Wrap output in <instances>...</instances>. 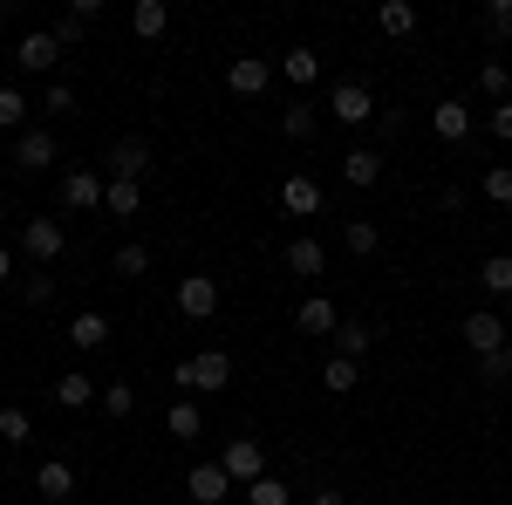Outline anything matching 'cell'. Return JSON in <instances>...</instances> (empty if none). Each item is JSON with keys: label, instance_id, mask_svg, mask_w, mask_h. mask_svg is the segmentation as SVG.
<instances>
[{"label": "cell", "instance_id": "cell-1", "mask_svg": "<svg viewBox=\"0 0 512 505\" xmlns=\"http://www.w3.org/2000/svg\"><path fill=\"white\" fill-rule=\"evenodd\" d=\"M178 383L198 389V396H219V389L233 383V355H226V349H205V355H192V362H178Z\"/></svg>", "mask_w": 512, "mask_h": 505}, {"label": "cell", "instance_id": "cell-2", "mask_svg": "<svg viewBox=\"0 0 512 505\" xmlns=\"http://www.w3.org/2000/svg\"><path fill=\"white\" fill-rule=\"evenodd\" d=\"M219 471L233 478V492H246V485H260V478H267V451H260L253 437H233V444L219 451Z\"/></svg>", "mask_w": 512, "mask_h": 505}, {"label": "cell", "instance_id": "cell-3", "mask_svg": "<svg viewBox=\"0 0 512 505\" xmlns=\"http://www.w3.org/2000/svg\"><path fill=\"white\" fill-rule=\"evenodd\" d=\"M458 335H465V349H472V355H499V349H512V328H506V321H499L492 308L465 314V321H458Z\"/></svg>", "mask_w": 512, "mask_h": 505}, {"label": "cell", "instance_id": "cell-4", "mask_svg": "<svg viewBox=\"0 0 512 505\" xmlns=\"http://www.w3.org/2000/svg\"><path fill=\"white\" fill-rule=\"evenodd\" d=\"M328 117L335 123H369L376 117V96H369V82H335V89H328Z\"/></svg>", "mask_w": 512, "mask_h": 505}, {"label": "cell", "instance_id": "cell-5", "mask_svg": "<svg viewBox=\"0 0 512 505\" xmlns=\"http://www.w3.org/2000/svg\"><path fill=\"white\" fill-rule=\"evenodd\" d=\"M267 82H274V62H267V55H233V62H226V89L246 96V103L267 96Z\"/></svg>", "mask_w": 512, "mask_h": 505}, {"label": "cell", "instance_id": "cell-6", "mask_svg": "<svg viewBox=\"0 0 512 505\" xmlns=\"http://www.w3.org/2000/svg\"><path fill=\"white\" fill-rule=\"evenodd\" d=\"M178 314H185V321H212V314H219V280H212V273H185V280H178Z\"/></svg>", "mask_w": 512, "mask_h": 505}, {"label": "cell", "instance_id": "cell-7", "mask_svg": "<svg viewBox=\"0 0 512 505\" xmlns=\"http://www.w3.org/2000/svg\"><path fill=\"white\" fill-rule=\"evenodd\" d=\"M62 246H69L62 219H28V226H21V253L41 260V267H48V260H62Z\"/></svg>", "mask_w": 512, "mask_h": 505}, {"label": "cell", "instance_id": "cell-8", "mask_svg": "<svg viewBox=\"0 0 512 505\" xmlns=\"http://www.w3.org/2000/svg\"><path fill=\"white\" fill-rule=\"evenodd\" d=\"M7 164H14L21 178L48 171V164H55V137H48V130H21V137H14V157H7Z\"/></svg>", "mask_w": 512, "mask_h": 505}, {"label": "cell", "instance_id": "cell-9", "mask_svg": "<svg viewBox=\"0 0 512 505\" xmlns=\"http://www.w3.org/2000/svg\"><path fill=\"white\" fill-rule=\"evenodd\" d=\"M226 492H233V478L219 465H192L185 471V499L192 505H226Z\"/></svg>", "mask_w": 512, "mask_h": 505}, {"label": "cell", "instance_id": "cell-10", "mask_svg": "<svg viewBox=\"0 0 512 505\" xmlns=\"http://www.w3.org/2000/svg\"><path fill=\"white\" fill-rule=\"evenodd\" d=\"M103 185H110V178H96V171H69V178H62V205H69V212H103Z\"/></svg>", "mask_w": 512, "mask_h": 505}, {"label": "cell", "instance_id": "cell-11", "mask_svg": "<svg viewBox=\"0 0 512 505\" xmlns=\"http://www.w3.org/2000/svg\"><path fill=\"white\" fill-rule=\"evenodd\" d=\"M294 328H301V335H335V328H342V308H335L328 294H315V301L294 308Z\"/></svg>", "mask_w": 512, "mask_h": 505}, {"label": "cell", "instance_id": "cell-12", "mask_svg": "<svg viewBox=\"0 0 512 505\" xmlns=\"http://www.w3.org/2000/svg\"><path fill=\"white\" fill-rule=\"evenodd\" d=\"M280 205H287L294 219H315V212H321V185L308 178V171H294V178L280 185Z\"/></svg>", "mask_w": 512, "mask_h": 505}, {"label": "cell", "instance_id": "cell-13", "mask_svg": "<svg viewBox=\"0 0 512 505\" xmlns=\"http://www.w3.org/2000/svg\"><path fill=\"white\" fill-rule=\"evenodd\" d=\"M35 492H41L48 505H62L69 492H76V465H69V458H48V465L35 471Z\"/></svg>", "mask_w": 512, "mask_h": 505}, {"label": "cell", "instance_id": "cell-14", "mask_svg": "<svg viewBox=\"0 0 512 505\" xmlns=\"http://www.w3.org/2000/svg\"><path fill=\"white\" fill-rule=\"evenodd\" d=\"M144 171H151V144H144V137H123L117 151H110V178H130V185H137Z\"/></svg>", "mask_w": 512, "mask_h": 505}, {"label": "cell", "instance_id": "cell-15", "mask_svg": "<svg viewBox=\"0 0 512 505\" xmlns=\"http://www.w3.org/2000/svg\"><path fill=\"white\" fill-rule=\"evenodd\" d=\"M431 130L444 137V144H465V137H472V110L451 96V103H437V110H431Z\"/></svg>", "mask_w": 512, "mask_h": 505}, {"label": "cell", "instance_id": "cell-16", "mask_svg": "<svg viewBox=\"0 0 512 505\" xmlns=\"http://www.w3.org/2000/svg\"><path fill=\"white\" fill-rule=\"evenodd\" d=\"M103 212H110V219H137V212H144V185L110 178V185H103Z\"/></svg>", "mask_w": 512, "mask_h": 505}, {"label": "cell", "instance_id": "cell-17", "mask_svg": "<svg viewBox=\"0 0 512 505\" xmlns=\"http://www.w3.org/2000/svg\"><path fill=\"white\" fill-rule=\"evenodd\" d=\"M55 403H62V410H89V403H103V389H96V376L69 369V376L55 383Z\"/></svg>", "mask_w": 512, "mask_h": 505}, {"label": "cell", "instance_id": "cell-18", "mask_svg": "<svg viewBox=\"0 0 512 505\" xmlns=\"http://www.w3.org/2000/svg\"><path fill=\"white\" fill-rule=\"evenodd\" d=\"M14 62H21L28 76H41V69H55V62H62V41H55V35H28V41H21V55H14Z\"/></svg>", "mask_w": 512, "mask_h": 505}, {"label": "cell", "instance_id": "cell-19", "mask_svg": "<svg viewBox=\"0 0 512 505\" xmlns=\"http://www.w3.org/2000/svg\"><path fill=\"white\" fill-rule=\"evenodd\" d=\"M328 267V253H321V239H287V273H301V280H315V273Z\"/></svg>", "mask_w": 512, "mask_h": 505}, {"label": "cell", "instance_id": "cell-20", "mask_svg": "<svg viewBox=\"0 0 512 505\" xmlns=\"http://www.w3.org/2000/svg\"><path fill=\"white\" fill-rule=\"evenodd\" d=\"M69 342H76V349H103V342H110V314L82 308L76 321H69Z\"/></svg>", "mask_w": 512, "mask_h": 505}, {"label": "cell", "instance_id": "cell-21", "mask_svg": "<svg viewBox=\"0 0 512 505\" xmlns=\"http://www.w3.org/2000/svg\"><path fill=\"white\" fill-rule=\"evenodd\" d=\"M376 28H383L390 41L417 35V7H410V0H383V7H376Z\"/></svg>", "mask_w": 512, "mask_h": 505}, {"label": "cell", "instance_id": "cell-22", "mask_svg": "<svg viewBox=\"0 0 512 505\" xmlns=\"http://www.w3.org/2000/svg\"><path fill=\"white\" fill-rule=\"evenodd\" d=\"M280 76L294 82V89H315V82H321V55H315V48H294V55H280Z\"/></svg>", "mask_w": 512, "mask_h": 505}, {"label": "cell", "instance_id": "cell-23", "mask_svg": "<svg viewBox=\"0 0 512 505\" xmlns=\"http://www.w3.org/2000/svg\"><path fill=\"white\" fill-rule=\"evenodd\" d=\"M369 349H376V328H369V321H342V328H335V355L362 362Z\"/></svg>", "mask_w": 512, "mask_h": 505}, {"label": "cell", "instance_id": "cell-24", "mask_svg": "<svg viewBox=\"0 0 512 505\" xmlns=\"http://www.w3.org/2000/svg\"><path fill=\"white\" fill-rule=\"evenodd\" d=\"M164 430H171V437H185V444H192L198 430H205V410H198L192 396H178V403H171V410H164Z\"/></svg>", "mask_w": 512, "mask_h": 505}, {"label": "cell", "instance_id": "cell-25", "mask_svg": "<svg viewBox=\"0 0 512 505\" xmlns=\"http://www.w3.org/2000/svg\"><path fill=\"white\" fill-rule=\"evenodd\" d=\"M130 28L144 41H158L164 28H171V7H164V0H137V7H130Z\"/></svg>", "mask_w": 512, "mask_h": 505}, {"label": "cell", "instance_id": "cell-26", "mask_svg": "<svg viewBox=\"0 0 512 505\" xmlns=\"http://www.w3.org/2000/svg\"><path fill=\"white\" fill-rule=\"evenodd\" d=\"M342 178H349L355 192H369V185L383 178V157H376V151H349V157H342Z\"/></svg>", "mask_w": 512, "mask_h": 505}, {"label": "cell", "instance_id": "cell-27", "mask_svg": "<svg viewBox=\"0 0 512 505\" xmlns=\"http://www.w3.org/2000/svg\"><path fill=\"white\" fill-rule=\"evenodd\" d=\"M89 21H96V0H76V7H69V14H62V21H55L48 35L62 41V48H76V41H82V28H89Z\"/></svg>", "mask_w": 512, "mask_h": 505}, {"label": "cell", "instance_id": "cell-28", "mask_svg": "<svg viewBox=\"0 0 512 505\" xmlns=\"http://www.w3.org/2000/svg\"><path fill=\"white\" fill-rule=\"evenodd\" d=\"M478 287H485L492 301H506V294H512V253H492V260L478 267Z\"/></svg>", "mask_w": 512, "mask_h": 505}, {"label": "cell", "instance_id": "cell-29", "mask_svg": "<svg viewBox=\"0 0 512 505\" xmlns=\"http://www.w3.org/2000/svg\"><path fill=\"white\" fill-rule=\"evenodd\" d=\"M280 137H294V144H308V137H315V103H301V96H294V103L280 110Z\"/></svg>", "mask_w": 512, "mask_h": 505}, {"label": "cell", "instance_id": "cell-30", "mask_svg": "<svg viewBox=\"0 0 512 505\" xmlns=\"http://www.w3.org/2000/svg\"><path fill=\"white\" fill-rule=\"evenodd\" d=\"M362 383V369H355L349 355H328V369H321V389H335V396H349Z\"/></svg>", "mask_w": 512, "mask_h": 505}, {"label": "cell", "instance_id": "cell-31", "mask_svg": "<svg viewBox=\"0 0 512 505\" xmlns=\"http://www.w3.org/2000/svg\"><path fill=\"white\" fill-rule=\"evenodd\" d=\"M342 239H349V253H355V260H369V253L383 246V233H376V219H349V226H342Z\"/></svg>", "mask_w": 512, "mask_h": 505}, {"label": "cell", "instance_id": "cell-32", "mask_svg": "<svg viewBox=\"0 0 512 505\" xmlns=\"http://www.w3.org/2000/svg\"><path fill=\"white\" fill-rule=\"evenodd\" d=\"M0 437H7V444H28V437H35V417H28L21 403H0Z\"/></svg>", "mask_w": 512, "mask_h": 505}, {"label": "cell", "instance_id": "cell-33", "mask_svg": "<svg viewBox=\"0 0 512 505\" xmlns=\"http://www.w3.org/2000/svg\"><path fill=\"white\" fill-rule=\"evenodd\" d=\"M478 89H485L492 103H506V96H512V69H506V62H485V69H478Z\"/></svg>", "mask_w": 512, "mask_h": 505}, {"label": "cell", "instance_id": "cell-34", "mask_svg": "<svg viewBox=\"0 0 512 505\" xmlns=\"http://www.w3.org/2000/svg\"><path fill=\"white\" fill-rule=\"evenodd\" d=\"M28 96H21V89H0V130H14V137H21V130H28Z\"/></svg>", "mask_w": 512, "mask_h": 505}, {"label": "cell", "instance_id": "cell-35", "mask_svg": "<svg viewBox=\"0 0 512 505\" xmlns=\"http://www.w3.org/2000/svg\"><path fill=\"white\" fill-rule=\"evenodd\" d=\"M478 383H512V349H499V355H478Z\"/></svg>", "mask_w": 512, "mask_h": 505}, {"label": "cell", "instance_id": "cell-36", "mask_svg": "<svg viewBox=\"0 0 512 505\" xmlns=\"http://www.w3.org/2000/svg\"><path fill=\"white\" fill-rule=\"evenodd\" d=\"M103 410H110V417H137V389L130 383H103Z\"/></svg>", "mask_w": 512, "mask_h": 505}, {"label": "cell", "instance_id": "cell-37", "mask_svg": "<svg viewBox=\"0 0 512 505\" xmlns=\"http://www.w3.org/2000/svg\"><path fill=\"white\" fill-rule=\"evenodd\" d=\"M294 499V492H287V485H280L274 471H267V478H260V485H246V505H287Z\"/></svg>", "mask_w": 512, "mask_h": 505}, {"label": "cell", "instance_id": "cell-38", "mask_svg": "<svg viewBox=\"0 0 512 505\" xmlns=\"http://www.w3.org/2000/svg\"><path fill=\"white\" fill-rule=\"evenodd\" d=\"M485 35H492V41L512 35V0H485Z\"/></svg>", "mask_w": 512, "mask_h": 505}, {"label": "cell", "instance_id": "cell-39", "mask_svg": "<svg viewBox=\"0 0 512 505\" xmlns=\"http://www.w3.org/2000/svg\"><path fill=\"white\" fill-rule=\"evenodd\" d=\"M144 267H151V246H137V239H130V246H117V273H123V280H137Z\"/></svg>", "mask_w": 512, "mask_h": 505}, {"label": "cell", "instance_id": "cell-40", "mask_svg": "<svg viewBox=\"0 0 512 505\" xmlns=\"http://www.w3.org/2000/svg\"><path fill=\"white\" fill-rule=\"evenodd\" d=\"M485 198H492V205H512V164H492V171H485Z\"/></svg>", "mask_w": 512, "mask_h": 505}, {"label": "cell", "instance_id": "cell-41", "mask_svg": "<svg viewBox=\"0 0 512 505\" xmlns=\"http://www.w3.org/2000/svg\"><path fill=\"white\" fill-rule=\"evenodd\" d=\"M41 110H48V117H69V110H76V89H69V82H48Z\"/></svg>", "mask_w": 512, "mask_h": 505}, {"label": "cell", "instance_id": "cell-42", "mask_svg": "<svg viewBox=\"0 0 512 505\" xmlns=\"http://www.w3.org/2000/svg\"><path fill=\"white\" fill-rule=\"evenodd\" d=\"M485 130H492L499 144H512V96H506V103H492V110H485Z\"/></svg>", "mask_w": 512, "mask_h": 505}, {"label": "cell", "instance_id": "cell-43", "mask_svg": "<svg viewBox=\"0 0 512 505\" xmlns=\"http://www.w3.org/2000/svg\"><path fill=\"white\" fill-rule=\"evenodd\" d=\"M21 294H28V308H48V301H55V280H48V273H28Z\"/></svg>", "mask_w": 512, "mask_h": 505}, {"label": "cell", "instance_id": "cell-44", "mask_svg": "<svg viewBox=\"0 0 512 505\" xmlns=\"http://www.w3.org/2000/svg\"><path fill=\"white\" fill-rule=\"evenodd\" d=\"M315 505H349V492H335V485H321V492H315Z\"/></svg>", "mask_w": 512, "mask_h": 505}, {"label": "cell", "instance_id": "cell-45", "mask_svg": "<svg viewBox=\"0 0 512 505\" xmlns=\"http://www.w3.org/2000/svg\"><path fill=\"white\" fill-rule=\"evenodd\" d=\"M7 273H14V253H7V246H0V287H7Z\"/></svg>", "mask_w": 512, "mask_h": 505}]
</instances>
